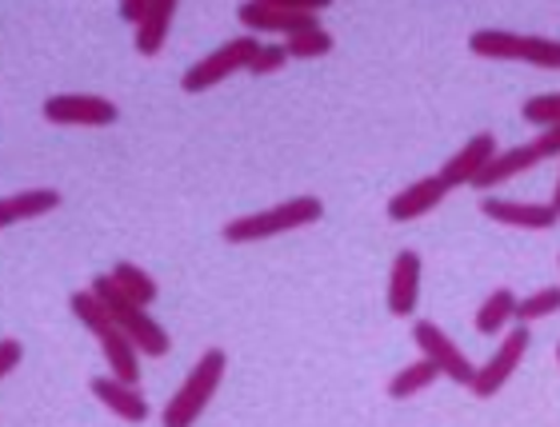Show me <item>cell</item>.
<instances>
[{
	"label": "cell",
	"instance_id": "6da1fadb",
	"mask_svg": "<svg viewBox=\"0 0 560 427\" xmlns=\"http://www.w3.org/2000/svg\"><path fill=\"white\" fill-rule=\"evenodd\" d=\"M224 368H229V359H224L221 347H209L205 356L197 359V368L188 371L185 383H180V392L168 400L164 407L161 424L164 427H192L200 416H205V407L212 404V395L217 388L224 383Z\"/></svg>",
	"mask_w": 560,
	"mask_h": 427
},
{
	"label": "cell",
	"instance_id": "7a4b0ae2",
	"mask_svg": "<svg viewBox=\"0 0 560 427\" xmlns=\"http://www.w3.org/2000/svg\"><path fill=\"white\" fill-rule=\"evenodd\" d=\"M325 216V204L316 197H292L277 209L253 212V216H236L224 224V240L229 244H253V240H269L280 232L304 228V224H316Z\"/></svg>",
	"mask_w": 560,
	"mask_h": 427
},
{
	"label": "cell",
	"instance_id": "3957f363",
	"mask_svg": "<svg viewBox=\"0 0 560 427\" xmlns=\"http://www.w3.org/2000/svg\"><path fill=\"white\" fill-rule=\"evenodd\" d=\"M93 292H96V300L105 304L108 308V316L129 332V340L137 344V352L140 356H156V359H164L168 352H173V340H168V332H164L161 323L152 320L140 304H132L125 292L113 284V276H96L93 280Z\"/></svg>",
	"mask_w": 560,
	"mask_h": 427
},
{
	"label": "cell",
	"instance_id": "277c9868",
	"mask_svg": "<svg viewBox=\"0 0 560 427\" xmlns=\"http://www.w3.org/2000/svg\"><path fill=\"white\" fill-rule=\"evenodd\" d=\"M468 48L477 57L492 60H525L537 69H560V40L533 33H509V28H477L468 36Z\"/></svg>",
	"mask_w": 560,
	"mask_h": 427
},
{
	"label": "cell",
	"instance_id": "5b68a950",
	"mask_svg": "<svg viewBox=\"0 0 560 427\" xmlns=\"http://www.w3.org/2000/svg\"><path fill=\"white\" fill-rule=\"evenodd\" d=\"M320 12H325V0H245L236 16L241 24L253 33H304V28H316L320 24Z\"/></svg>",
	"mask_w": 560,
	"mask_h": 427
},
{
	"label": "cell",
	"instance_id": "8992f818",
	"mask_svg": "<svg viewBox=\"0 0 560 427\" xmlns=\"http://www.w3.org/2000/svg\"><path fill=\"white\" fill-rule=\"evenodd\" d=\"M260 48L265 45H260L257 36H236V40L221 45L205 60H197V64L180 76V88H185V93H205V88H212V84H221L224 76H233V72H241V69L248 72Z\"/></svg>",
	"mask_w": 560,
	"mask_h": 427
},
{
	"label": "cell",
	"instance_id": "52a82bcc",
	"mask_svg": "<svg viewBox=\"0 0 560 427\" xmlns=\"http://www.w3.org/2000/svg\"><path fill=\"white\" fill-rule=\"evenodd\" d=\"M528 344H533L528 328H525V323H516L513 332L501 340V347L489 356V364H480V368H477V376H472V383H468V392L477 395V400H492L504 383L513 380V371L521 368V359H525Z\"/></svg>",
	"mask_w": 560,
	"mask_h": 427
},
{
	"label": "cell",
	"instance_id": "ba28073f",
	"mask_svg": "<svg viewBox=\"0 0 560 427\" xmlns=\"http://www.w3.org/2000/svg\"><path fill=\"white\" fill-rule=\"evenodd\" d=\"M412 344H417V352H424V359H432V364L441 368V376H448V383H465L468 388L472 376H477L472 359H468L465 352H460V347H456L432 320L412 323Z\"/></svg>",
	"mask_w": 560,
	"mask_h": 427
},
{
	"label": "cell",
	"instance_id": "9c48e42d",
	"mask_svg": "<svg viewBox=\"0 0 560 427\" xmlns=\"http://www.w3.org/2000/svg\"><path fill=\"white\" fill-rule=\"evenodd\" d=\"M45 116L52 124H81V128H101L117 120V105L105 96L93 93H60L45 100Z\"/></svg>",
	"mask_w": 560,
	"mask_h": 427
},
{
	"label": "cell",
	"instance_id": "30bf717a",
	"mask_svg": "<svg viewBox=\"0 0 560 427\" xmlns=\"http://www.w3.org/2000/svg\"><path fill=\"white\" fill-rule=\"evenodd\" d=\"M492 161H497V137H492V132H477V137L465 144V149L441 164V173H436V176H441L448 188L477 185L480 173H485Z\"/></svg>",
	"mask_w": 560,
	"mask_h": 427
},
{
	"label": "cell",
	"instance_id": "8fae6325",
	"mask_svg": "<svg viewBox=\"0 0 560 427\" xmlns=\"http://www.w3.org/2000/svg\"><path fill=\"white\" fill-rule=\"evenodd\" d=\"M480 212L497 224H509V228H528V232H549L557 228L560 212L552 204H525V200H504V197H485L480 200Z\"/></svg>",
	"mask_w": 560,
	"mask_h": 427
},
{
	"label": "cell",
	"instance_id": "7c38bea8",
	"mask_svg": "<svg viewBox=\"0 0 560 427\" xmlns=\"http://www.w3.org/2000/svg\"><path fill=\"white\" fill-rule=\"evenodd\" d=\"M420 256L412 248L397 252L393 260V272H388V312L393 316H412L417 312V300H420Z\"/></svg>",
	"mask_w": 560,
	"mask_h": 427
},
{
	"label": "cell",
	"instance_id": "4fadbf2b",
	"mask_svg": "<svg viewBox=\"0 0 560 427\" xmlns=\"http://www.w3.org/2000/svg\"><path fill=\"white\" fill-rule=\"evenodd\" d=\"M540 161H549V152H545V144H540V140H528V144H521V149L497 152V161L480 173L477 188H480V192H492V188L504 185V180H513V176L528 173V168H537Z\"/></svg>",
	"mask_w": 560,
	"mask_h": 427
},
{
	"label": "cell",
	"instance_id": "5bb4252c",
	"mask_svg": "<svg viewBox=\"0 0 560 427\" xmlns=\"http://www.w3.org/2000/svg\"><path fill=\"white\" fill-rule=\"evenodd\" d=\"M448 192H453V188L444 185L441 176H424V180H417V185H409L405 192H397V197L388 200V216L397 220V224H409V220L436 209Z\"/></svg>",
	"mask_w": 560,
	"mask_h": 427
},
{
	"label": "cell",
	"instance_id": "9a60e30c",
	"mask_svg": "<svg viewBox=\"0 0 560 427\" xmlns=\"http://www.w3.org/2000/svg\"><path fill=\"white\" fill-rule=\"evenodd\" d=\"M89 388H93V395L113 412V416L129 419V424H144V419H149L144 395H140L137 388H129V383H120L117 376H101V380H93Z\"/></svg>",
	"mask_w": 560,
	"mask_h": 427
},
{
	"label": "cell",
	"instance_id": "2e32d148",
	"mask_svg": "<svg viewBox=\"0 0 560 427\" xmlns=\"http://www.w3.org/2000/svg\"><path fill=\"white\" fill-rule=\"evenodd\" d=\"M96 340L105 347V359H108V368H113V376H117L120 383H129V388L140 383V352L129 340V332H125L120 323H108L105 332H96Z\"/></svg>",
	"mask_w": 560,
	"mask_h": 427
},
{
	"label": "cell",
	"instance_id": "e0dca14e",
	"mask_svg": "<svg viewBox=\"0 0 560 427\" xmlns=\"http://www.w3.org/2000/svg\"><path fill=\"white\" fill-rule=\"evenodd\" d=\"M60 209V192L57 188H33V192H12V197L0 200V224H21V220L45 216V212Z\"/></svg>",
	"mask_w": 560,
	"mask_h": 427
},
{
	"label": "cell",
	"instance_id": "ac0fdd59",
	"mask_svg": "<svg viewBox=\"0 0 560 427\" xmlns=\"http://www.w3.org/2000/svg\"><path fill=\"white\" fill-rule=\"evenodd\" d=\"M176 16V0H152L149 16H144V24L137 28V52L140 57H156L164 48V40H168V24H173Z\"/></svg>",
	"mask_w": 560,
	"mask_h": 427
},
{
	"label": "cell",
	"instance_id": "d6986e66",
	"mask_svg": "<svg viewBox=\"0 0 560 427\" xmlns=\"http://www.w3.org/2000/svg\"><path fill=\"white\" fill-rule=\"evenodd\" d=\"M441 380V368L432 364V359H412L409 368H400L393 380H388V395L393 400H409V395H417V392H424V388H432V383Z\"/></svg>",
	"mask_w": 560,
	"mask_h": 427
},
{
	"label": "cell",
	"instance_id": "ffe728a7",
	"mask_svg": "<svg viewBox=\"0 0 560 427\" xmlns=\"http://www.w3.org/2000/svg\"><path fill=\"white\" fill-rule=\"evenodd\" d=\"M516 304H521V300L513 296V288H497L489 300L477 308V320H472V328H477L480 335H497L504 323L516 316Z\"/></svg>",
	"mask_w": 560,
	"mask_h": 427
},
{
	"label": "cell",
	"instance_id": "44dd1931",
	"mask_svg": "<svg viewBox=\"0 0 560 427\" xmlns=\"http://www.w3.org/2000/svg\"><path fill=\"white\" fill-rule=\"evenodd\" d=\"M108 276H113V284H117V288L125 292L132 304H140V308H149V304L156 300V280H152L144 268L129 264V260H120V264L113 268Z\"/></svg>",
	"mask_w": 560,
	"mask_h": 427
},
{
	"label": "cell",
	"instance_id": "7402d4cb",
	"mask_svg": "<svg viewBox=\"0 0 560 427\" xmlns=\"http://www.w3.org/2000/svg\"><path fill=\"white\" fill-rule=\"evenodd\" d=\"M560 312V288H537L533 296L516 304V320L525 323H537V320H549V316Z\"/></svg>",
	"mask_w": 560,
	"mask_h": 427
},
{
	"label": "cell",
	"instance_id": "603a6c76",
	"mask_svg": "<svg viewBox=\"0 0 560 427\" xmlns=\"http://www.w3.org/2000/svg\"><path fill=\"white\" fill-rule=\"evenodd\" d=\"M284 48H289V57H296V60L325 57V52H332V33H325V28L316 24V28H304V33L289 36Z\"/></svg>",
	"mask_w": 560,
	"mask_h": 427
},
{
	"label": "cell",
	"instance_id": "cb8c5ba5",
	"mask_svg": "<svg viewBox=\"0 0 560 427\" xmlns=\"http://www.w3.org/2000/svg\"><path fill=\"white\" fill-rule=\"evenodd\" d=\"M525 120L528 124H540V128H552L560 124V93H540V96H528L525 100Z\"/></svg>",
	"mask_w": 560,
	"mask_h": 427
},
{
	"label": "cell",
	"instance_id": "d4e9b609",
	"mask_svg": "<svg viewBox=\"0 0 560 427\" xmlns=\"http://www.w3.org/2000/svg\"><path fill=\"white\" fill-rule=\"evenodd\" d=\"M284 64H289V48L284 45H265L257 52V60H253V76H272V72H280L284 69Z\"/></svg>",
	"mask_w": 560,
	"mask_h": 427
},
{
	"label": "cell",
	"instance_id": "484cf974",
	"mask_svg": "<svg viewBox=\"0 0 560 427\" xmlns=\"http://www.w3.org/2000/svg\"><path fill=\"white\" fill-rule=\"evenodd\" d=\"M24 347L16 335H9V340H0V376H12L16 371V364H21Z\"/></svg>",
	"mask_w": 560,
	"mask_h": 427
},
{
	"label": "cell",
	"instance_id": "4316f807",
	"mask_svg": "<svg viewBox=\"0 0 560 427\" xmlns=\"http://www.w3.org/2000/svg\"><path fill=\"white\" fill-rule=\"evenodd\" d=\"M149 9H152V4H144V0H125V4H120V16L140 28V24H144V16H149Z\"/></svg>",
	"mask_w": 560,
	"mask_h": 427
},
{
	"label": "cell",
	"instance_id": "83f0119b",
	"mask_svg": "<svg viewBox=\"0 0 560 427\" xmlns=\"http://www.w3.org/2000/svg\"><path fill=\"white\" fill-rule=\"evenodd\" d=\"M552 209L560 212V180H557V197H552Z\"/></svg>",
	"mask_w": 560,
	"mask_h": 427
},
{
	"label": "cell",
	"instance_id": "f1b7e54d",
	"mask_svg": "<svg viewBox=\"0 0 560 427\" xmlns=\"http://www.w3.org/2000/svg\"><path fill=\"white\" fill-rule=\"evenodd\" d=\"M557 359H560V344H557Z\"/></svg>",
	"mask_w": 560,
	"mask_h": 427
}]
</instances>
